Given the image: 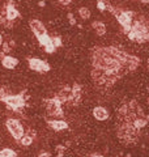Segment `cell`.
Listing matches in <instances>:
<instances>
[{
	"label": "cell",
	"instance_id": "6da1fadb",
	"mask_svg": "<svg viewBox=\"0 0 149 157\" xmlns=\"http://www.w3.org/2000/svg\"><path fill=\"white\" fill-rule=\"evenodd\" d=\"M92 64L94 82L107 89L128 72L135 71L140 59L117 47H96L92 52Z\"/></svg>",
	"mask_w": 149,
	"mask_h": 157
},
{
	"label": "cell",
	"instance_id": "7a4b0ae2",
	"mask_svg": "<svg viewBox=\"0 0 149 157\" xmlns=\"http://www.w3.org/2000/svg\"><path fill=\"white\" fill-rule=\"evenodd\" d=\"M117 119L118 137L124 144H133L137 141L141 130L148 124L149 115L144 113L137 101L131 100L120 106Z\"/></svg>",
	"mask_w": 149,
	"mask_h": 157
},
{
	"label": "cell",
	"instance_id": "3957f363",
	"mask_svg": "<svg viewBox=\"0 0 149 157\" xmlns=\"http://www.w3.org/2000/svg\"><path fill=\"white\" fill-rule=\"evenodd\" d=\"M127 36L131 41H135L137 43L148 42L149 41V21L144 16L141 17L135 16L131 29L127 33Z\"/></svg>",
	"mask_w": 149,
	"mask_h": 157
},
{
	"label": "cell",
	"instance_id": "277c9868",
	"mask_svg": "<svg viewBox=\"0 0 149 157\" xmlns=\"http://www.w3.org/2000/svg\"><path fill=\"white\" fill-rule=\"evenodd\" d=\"M111 13L115 14L117 20H118L119 24H120L122 28H123V33L127 34L128 32H130L131 25L133 22V18H135V16H136L135 12H133V11H123V9L114 8Z\"/></svg>",
	"mask_w": 149,
	"mask_h": 157
},
{
	"label": "cell",
	"instance_id": "5b68a950",
	"mask_svg": "<svg viewBox=\"0 0 149 157\" xmlns=\"http://www.w3.org/2000/svg\"><path fill=\"white\" fill-rule=\"evenodd\" d=\"M6 126H7L8 131L11 132V135L17 140L21 139V137L24 136V134H25V130H24L22 124L20 123V121H17V119H12L11 118V119H8L6 122Z\"/></svg>",
	"mask_w": 149,
	"mask_h": 157
},
{
	"label": "cell",
	"instance_id": "8992f818",
	"mask_svg": "<svg viewBox=\"0 0 149 157\" xmlns=\"http://www.w3.org/2000/svg\"><path fill=\"white\" fill-rule=\"evenodd\" d=\"M60 102L62 101L59 100V98H52V100L47 101V113L50 115H54V117H62L63 115Z\"/></svg>",
	"mask_w": 149,
	"mask_h": 157
},
{
	"label": "cell",
	"instance_id": "52a82bcc",
	"mask_svg": "<svg viewBox=\"0 0 149 157\" xmlns=\"http://www.w3.org/2000/svg\"><path fill=\"white\" fill-rule=\"evenodd\" d=\"M3 101L6 102L7 105H9L12 107V109H21V107L25 105V100H24V97L21 94H18V96H7V97H4L3 98Z\"/></svg>",
	"mask_w": 149,
	"mask_h": 157
},
{
	"label": "cell",
	"instance_id": "ba28073f",
	"mask_svg": "<svg viewBox=\"0 0 149 157\" xmlns=\"http://www.w3.org/2000/svg\"><path fill=\"white\" fill-rule=\"evenodd\" d=\"M29 66L33 71H37V72H46L50 70V66L47 64L46 62L41 60V59H29Z\"/></svg>",
	"mask_w": 149,
	"mask_h": 157
},
{
	"label": "cell",
	"instance_id": "9c48e42d",
	"mask_svg": "<svg viewBox=\"0 0 149 157\" xmlns=\"http://www.w3.org/2000/svg\"><path fill=\"white\" fill-rule=\"evenodd\" d=\"M30 29H32V32L37 36V38L43 36V34H47L46 28H44V25L39 21V20H32L30 21Z\"/></svg>",
	"mask_w": 149,
	"mask_h": 157
},
{
	"label": "cell",
	"instance_id": "30bf717a",
	"mask_svg": "<svg viewBox=\"0 0 149 157\" xmlns=\"http://www.w3.org/2000/svg\"><path fill=\"white\" fill-rule=\"evenodd\" d=\"M38 41H39V43H41V45L44 47V50H46L47 52H52L54 50H55V45H54V41L47 36V34H43V36L38 37Z\"/></svg>",
	"mask_w": 149,
	"mask_h": 157
},
{
	"label": "cell",
	"instance_id": "8fae6325",
	"mask_svg": "<svg viewBox=\"0 0 149 157\" xmlns=\"http://www.w3.org/2000/svg\"><path fill=\"white\" fill-rule=\"evenodd\" d=\"M93 115L96 119L98 121H106L109 117V111L105 109V107H102V106H97V107H94V110H93Z\"/></svg>",
	"mask_w": 149,
	"mask_h": 157
},
{
	"label": "cell",
	"instance_id": "7c38bea8",
	"mask_svg": "<svg viewBox=\"0 0 149 157\" xmlns=\"http://www.w3.org/2000/svg\"><path fill=\"white\" fill-rule=\"evenodd\" d=\"M2 64L4 68H7V70H13V68L18 64V60L13 56H4L2 60Z\"/></svg>",
	"mask_w": 149,
	"mask_h": 157
},
{
	"label": "cell",
	"instance_id": "4fadbf2b",
	"mask_svg": "<svg viewBox=\"0 0 149 157\" xmlns=\"http://www.w3.org/2000/svg\"><path fill=\"white\" fill-rule=\"evenodd\" d=\"M48 126L54 131H62V130L68 128V124L64 121H48Z\"/></svg>",
	"mask_w": 149,
	"mask_h": 157
},
{
	"label": "cell",
	"instance_id": "5bb4252c",
	"mask_svg": "<svg viewBox=\"0 0 149 157\" xmlns=\"http://www.w3.org/2000/svg\"><path fill=\"white\" fill-rule=\"evenodd\" d=\"M97 7H98V9L99 11H110V12H113V7H111V4H110V2L109 0H97Z\"/></svg>",
	"mask_w": 149,
	"mask_h": 157
},
{
	"label": "cell",
	"instance_id": "9a60e30c",
	"mask_svg": "<svg viewBox=\"0 0 149 157\" xmlns=\"http://www.w3.org/2000/svg\"><path fill=\"white\" fill-rule=\"evenodd\" d=\"M93 29L96 30V33L98 36H103V34L106 33V26L105 24L101 22V21H94L93 22Z\"/></svg>",
	"mask_w": 149,
	"mask_h": 157
},
{
	"label": "cell",
	"instance_id": "2e32d148",
	"mask_svg": "<svg viewBox=\"0 0 149 157\" xmlns=\"http://www.w3.org/2000/svg\"><path fill=\"white\" fill-rule=\"evenodd\" d=\"M6 16H7L9 20H14V18L18 17V12H17L12 6H8V7H7V13H6Z\"/></svg>",
	"mask_w": 149,
	"mask_h": 157
},
{
	"label": "cell",
	"instance_id": "e0dca14e",
	"mask_svg": "<svg viewBox=\"0 0 149 157\" xmlns=\"http://www.w3.org/2000/svg\"><path fill=\"white\" fill-rule=\"evenodd\" d=\"M78 13H80L81 18H84V20H88L90 17V11H89L88 8H80L78 9Z\"/></svg>",
	"mask_w": 149,
	"mask_h": 157
},
{
	"label": "cell",
	"instance_id": "ac0fdd59",
	"mask_svg": "<svg viewBox=\"0 0 149 157\" xmlns=\"http://www.w3.org/2000/svg\"><path fill=\"white\" fill-rule=\"evenodd\" d=\"M0 157H16V153L12 149H3L0 151Z\"/></svg>",
	"mask_w": 149,
	"mask_h": 157
},
{
	"label": "cell",
	"instance_id": "d6986e66",
	"mask_svg": "<svg viewBox=\"0 0 149 157\" xmlns=\"http://www.w3.org/2000/svg\"><path fill=\"white\" fill-rule=\"evenodd\" d=\"M32 137L30 136H22L21 139H20V141H21V144L22 145H30L32 144Z\"/></svg>",
	"mask_w": 149,
	"mask_h": 157
},
{
	"label": "cell",
	"instance_id": "ffe728a7",
	"mask_svg": "<svg viewBox=\"0 0 149 157\" xmlns=\"http://www.w3.org/2000/svg\"><path fill=\"white\" fill-rule=\"evenodd\" d=\"M59 2H60V3L63 4V6H67V4L71 3V0H59Z\"/></svg>",
	"mask_w": 149,
	"mask_h": 157
},
{
	"label": "cell",
	"instance_id": "44dd1931",
	"mask_svg": "<svg viewBox=\"0 0 149 157\" xmlns=\"http://www.w3.org/2000/svg\"><path fill=\"white\" fill-rule=\"evenodd\" d=\"M92 157H105V156H102V155H98V153H93Z\"/></svg>",
	"mask_w": 149,
	"mask_h": 157
},
{
	"label": "cell",
	"instance_id": "7402d4cb",
	"mask_svg": "<svg viewBox=\"0 0 149 157\" xmlns=\"http://www.w3.org/2000/svg\"><path fill=\"white\" fill-rule=\"evenodd\" d=\"M2 43H3V37L0 36V46H2Z\"/></svg>",
	"mask_w": 149,
	"mask_h": 157
},
{
	"label": "cell",
	"instance_id": "603a6c76",
	"mask_svg": "<svg viewBox=\"0 0 149 157\" xmlns=\"http://www.w3.org/2000/svg\"><path fill=\"white\" fill-rule=\"evenodd\" d=\"M141 3H149V0H140Z\"/></svg>",
	"mask_w": 149,
	"mask_h": 157
},
{
	"label": "cell",
	"instance_id": "cb8c5ba5",
	"mask_svg": "<svg viewBox=\"0 0 149 157\" xmlns=\"http://www.w3.org/2000/svg\"><path fill=\"white\" fill-rule=\"evenodd\" d=\"M148 66H149V59H148Z\"/></svg>",
	"mask_w": 149,
	"mask_h": 157
},
{
	"label": "cell",
	"instance_id": "d4e9b609",
	"mask_svg": "<svg viewBox=\"0 0 149 157\" xmlns=\"http://www.w3.org/2000/svg\"><path fill=\"white\" fill-rule=\"evenodd\" d=\"M148 102H149V100H148Z\"/></svg>",
	"mask_w": 149,
	"mask_h": 157
}]
</instances>
